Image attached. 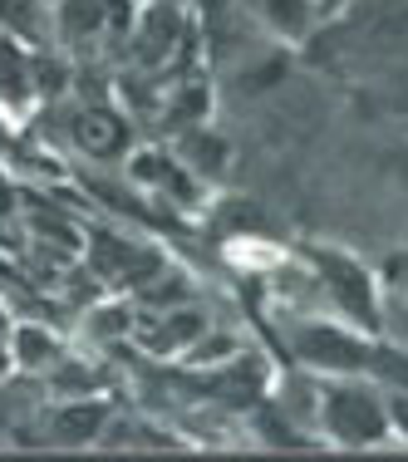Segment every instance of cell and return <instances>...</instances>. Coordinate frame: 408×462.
<instances>
[{
  "instance_id": "9c48e42d",
  "label": "cell",
  "mask_w": 408,
  "mask_h": 462,
  "mask_svg": "<svg viewBox=\"0 0 408 462\" xmlns=\"http://www.w3.org/2000/svg\"><path fill=\"white\" fill-rule=\"evenodd\" d=\"M178 30H182V20L172 10V0H158L148 15H138V54L143 60H162L172 50V40H178Z\"/></svg>"
},
{
  "instance_id": "277c9868",
  "label": "cell",
  "mask_w": 408,
  "mask_h": 462,
  "mask_svg": "<svg viewBox=\"0 0 408 462\" xmlns=\"http://www.w3.org/2000/svg\"><path fill=\"white\" fill-rule=\"evenodd\" d=\"M114 423V403L104 393H79V399H54V413L45 423V433L60 448H94Z\"/></svg>"
},
{
  "instance_id": "e0dca14e",
  "label": "cell",
  "mask_w": 408,
  "mask_h": 462,
  "mask_svg": "<svg viewBox=\"0 0 408 462\" xmlns=\"http://www.w3.org/2000/svg\"><path fill=\"white\" fill-rule=\"evenodd\" d=\"M5 329H10V315H5V305H0V335H5Z\"/></svg>"
},
{
  "instance_id": "8992f818",
  "label": "cell",
  "mask_w": 408,
  "mask_h": 462,
  "mask_svg": "<svg viewBox=\"0 0 408 462\" xmlns=\"http://www.w3.org/2000/svg\"><path fill=\"white\" fill-rule=\"evenodd\" d=\"M10 355H15V369H25V374H45L54 359L64 355V345H60V335H54L50 325L20 320V325H10Z\"/></svg>"
},
{
  "instance_id": "7a4b0ae2",
  "label": "cell",
  "mask_w": 408,
  "mask_h": 462,
  "mask_svg": "<svg viewBox=\"0 0 408 462\" xmlns=\"http://www.w3.org/2000/svg\"><path fill=\"white\" fill-rule=\"evenodd\" d=\"M70 138L89 162H124L134 152V124L108 104H84L70 114Z\"/></svg>"
},
{
  "instance_id": "6da1fadb",
  "label": "cell",
  "mask_w": 408,
  "mask_h": 462,
  "mask_svg": "<svg viewBox=\"0 0 408 462\" xmlns=\"http://www.w3.org/2000/svg\"><path fill=\"white\" fill-rule=\"evenodd\" d=\"M320 423L335 443H379L389 438V409L374 389H364L355 379H325L320 383Z\"/></svg>"
},
{
  "instance_id": "9a60e30c",
  "label": "cell",
  "mask_w": 408,
  "mask_h": 462,
  "mask_svg": "<svg viewBox=\"0 0 408 462\" xmlns=\"http://www.w3.org/2000/svg\"><path fill=\"white\" fill-rule=\"evenodd\" d=\"M384 409H389V433H399L403 443H408V389H399L389 403H384Z\"/></svg>"
},
{
  "instance_id": "3957f363",
  "label": "cell",
  "mask_w": 408,
  "mask_h": 462,
  "mask_svg": "<svg viewBox=\"0 0 408 462\" xmlns=\"http://www.w3.org/2000/svg\"><path fill=\"white\" fill-rule=\"evenodd\" d=\"M295 355L305 365L325 369V374H355L374 365V349L364 345L355 329H335V325H311L295 335Z\"/></svg>"
},
{
  "instance_id": "7c38bea8",
  "label": "cell",
  "mask_w": 408,
  "mask_h": 462,
  "mask_svg": "<svg viewBox=\"0 0 408 462\" xmlns=\"http://www.w3.org/2000/svg\"><path fill=\"white\" fill-rule=\"evenodd\" d=\"M89 329L94 335H104V339H124V335H134V305H124L118 295H108V300H98V305H89Z\"/></svg>"
},
{
  "instance_id": "8fae6325",
  "label": "cell",
  "mask_w": 408,
  "mask_h": 462,
  "mask_svg": "<svg viewBox=\"0 0 408 462\" xmlns=\"http://www.w3.org/2000/svg\"><path fill=\"white\" fill-rule=\"evenodd\" d=\"M261 15H266L271 30H281L285 40H301L315 20V0H261Z\"/></svg>"
},
{
  "instance_id": "4fadbf2b",
  "label": "cell",
  "mask_w": 408,
  "mask_h": 462,
  "mask_svg": "<svg viewBox=\"0 0 408 462\" xmlns=\"http://www.w3.org/2000/svg\"><path fill=\"white\" fill-rule=\"evenodd\" d=\"M124 162H128V182L153 187V192H158V187L168 182V172H172V162H178V158H168V152H158V148H134Z\"/></svg>"
},
{
  "instance_id": "52a82bcc",
  "label": "cell",
  "mask_w": 408,
  "mask_h": 462,
  "mask_svg": "<svg viewBox=\"0 0 408 462\" xmlns=\"http://www.w3.org/2000/svg\"><path fill=\"white\" fill-rule=\"evenodd\" d=\"M124 5V0H64L60 5V30H64V40H94V35H104V30H114L118 25V15L114 10Z\"/></svg>"
},
{
  "instance_id": "ac0fdd59",
  "label": "cell",
  "mask_w": 408,
  "mask_h": 462,
  "mask_svg": "<svg viewBox=\"0 0 408 462\" xmlns=\"http://www.w3.org/2000/svg\"><path fill=\"white\" fill-rule=\"evenodd\" d=\"M172 5H178V0H172Z\"/></svg>"
},
{
  "instance_id": "30bf717a",
  "label": "cell",
  "mask_w": 408,
  "mask_h": 462,
  "mask_svg": "<svg viewBox=\"0 0 408 462\" xmlns=\"http://www.w3.org/2000/svg\"><path fill=\"white\" fill-rule=\"evenodd\" d=\"M50 379V393L54 399H79V393H104V379H98L94 365H79V359H54V365L45 369Z\"/></svg>"
},
{
  "instance_id": "ba28073f",
  "label": "cell",
  "mask_w": 408,
  "mask_h": 462,
  "mask_svg": "<svg viewBox=\"0 0 408 462\" xmlns=\"http://www.w3.org/2000/svg\"><path fill=\"white\" fill-rule=\"evenodd\" d=\"M227 158H231L227 138L212 134V128H197V124H192V128L182 134V143H178V162H182V168H192L197 178H222Z\"/></svg>"
},
{
  "instance_id": "5b68a950",
  "label": "cell",
  "mask_w": 408,
  "mask_h": 462,
  "mask_svg": "<svg viewBox=\"0 0 408 462\" xmlns=\"http://www.w3.org/2000/svg\"><path fill=\"white\" fill-rule=\"evenodd\" d=\"M311 261H315L320 281L335 291V300L345 305V310L355 315L364 329H374V320H379V315H374V285H369V276L355 266V256H345V251H335V246H320Z\"/></svg>"
},
{
  "instance_id": "2e32d148",
  "label": "cell",
  "mask_w": 408,
  "mask_h": 462,
  "mask_svg": "<svg viewBox=\"0 0 408 462\" xmlns=\"http://www.w3.org/2000/svg\"><path fill=\"white\" fill-rule=\"evenodd\" d=\"M15 374V355H10V329L0 335V379H10Z\"/></svg>"
},
{
  "instance_id": "5bb4252c",
  "label": "cell",
  "mask_w": 408,
  "mask_h": 462,
  "mask_svg": "<svg viewBox=\"0 0 408 462\" xmlns=\"http://www.w3.org/2000/svg\"><path fill=\"white\" fill-rule=\"evenodd\" d=\"M187 359H192L197 369H222V365H231V359H236V339L207 325V329H202V339H197V345L187 349Z\"/></svg>"
}]
</instances>
